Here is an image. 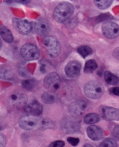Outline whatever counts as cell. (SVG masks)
<instances>
[{
  "label": "cell",
  "instance_id": "6da1fadb",
  "mask_svg": "<svg viewBox=\"0 0 119 147\" xmlns=\"http://www.w3.org/2000/svg\"><path fill=\"white\" fill-rule=\"evenodd\" d=\"M75 12L74 6L67 2L59 4L54 9L53 16L58 23H63L73 15Z\"/></svg>",
  "mask_w": 119,
  "mask_h": 147
},
{
  "label": "cell",
  "instance_id": "7a4b0ae2",
  "mask_svg": "<svg viewBox=\"0 0 119 147\" xmlns=\"http://www.w3.org/2000/svg\"><path fill=\"white\" fill-rule=\"evenodd\" d=\"M43 44L46 48L48 55L50 57L55 58L61 54V44L55 37L52 36L45 37L43 40Z\"/></svg>",
  "mask_w": 119,
  "mask_h": 147
},
{
  "label": "cell",
  "instance_id": "3957f363",
  "mask_svg": "<svg viewBox=\"0 0 119 147\" xmlns=\"http://www.w3.org/2000/svg\"><path fill=\"white\" fill-rule=\"evenodd\" d=\"M103 85L95 81H90L85 84L84 91L87 96L92 100L100 99L104 93Z\"/></svg>",
  "mask_w": 119,
  "mask_h": 147
},
{
  "label": "cell",
  "instance_id": "277c9868",
  "mask_svg": "<svg viewBox=\"0 0 119 147\" xmlns=\"http://www.w3.org/2000/svg\"><path fill=\"white\" fill-rule=\"evenodd\" d=\"M20 54L24 59L30 61L38 59L40 53L36 45L32 43H27L21 47Z\"/></svg>",
  "mask_w": 119,
  "mask_h": 147
},
{
  "label": "cell",
  "instance_id": "5b68a950",
  "mask_svg": "<svg viewBox=\"0 0 119 147\" xmlns=\"http://www.w3.org/2000/svg\"><path fill=\"white\" fill-rule=\"evenodd\" d=\"M27 102L28 96L25 92L19 90L12 92L8 98L9 105L16 108L25 107L27 105Z\"/></svg>",
  "mask_w": 119,
  "mask_h": 147
},
{
  "label": "cell",
  "instance_id": "8992f818",
  "mask_svg": "<svg viewBox=\"0 0 119 147\" xmlns=\"http://www.w3.org/2000/svg\"><path fill=\"white\" fill-rule=\"evenodd\" d=\"M45 88L51 92L56 91L61 86V78L56 72H51L47 75L44 80Z\"/></svg>",
  "mask_w": 119,
  "mask_h": 147
},
{
  "label": "cell",
  "instance_id": "52a82bcc",
  "mask_svg": "<svg viewBox=\"0 0 119 147\" xmlns=\"http://www.w3.org/2000/svg\"><path fill=\"white\" fill-rule=\"evenodd\" d=\"M12 24L16 30L23 35L28 34L32 30V23L28 20L13 18L12 19Z\"/></svg>",
  "mask_w": 119,
  "mask_h": 147
},
{
  "label": "cell",
  "instance_id": "ba28073f",
  "mask_svg": "<svg viewBox=\"0 0 119 147\" xmlns=\"http://www.w3.org/2000/svg\"><path fill=\"white\" fill-rule=\"evenodd\" d=\"M104 35L110 39L117 37L119 36V26L113 22H106L102 26Z\"/></svg>",
  "mask_w": 119,
  "mask_h": 147
},
{
  "label": "cell",
  "instance_id": "9c48e42d",
  "mask_svg": "<svg viewBox=\"0 0 119 147\" xmlns=\"http://www.w3.org/2000/svg\"><path fill=\"white\" fill-rule=\"evenodd\" d=\"M100 112L103 119L109 121L119 120V109L107 106H101Z\"/></svg>",
  "mask_w": 119,
  "mask_h": 147
},
{
  "label": "cell",
  "instance_id": "30bf717a",
  "mask_svg": "<svg viewBox=\"0 0 119 147\" xmlns=\"http://www.w3.org/2000/svg\"><path fill=\"white\" fill-rule=\"evenodd\" d=\"M36 33L41 37H46L50 32V24L45 19H40L34 24Z\"/></svg>",
  "mask_w": 119,
  "mask_h": 147
},
{
  "label": "cell",
  "instance_id": "8fae6325",
  "mask_svg": "<svg viewBox=\"0 0 119 147\" xmlns=\"http://www.w3.org/2000/svg\"><path fill=\"white\" fill-rule=\"evenodd\" d=\"M81 69V65L77 61H72L69 62L65 66V71L67 77L76 78L80 74Z\"/></svg>",
  "mask_w": 119,
  "mask_h": 147
},
{
  "label": "cell",
  "instance_id": "7c38bea8",
  "mask_svg": "<svg viewBox=\"0 0 119 147\" xmlns=\"http://www.w3.org/2000/svg\"><path fill=\"white\" fill-rule=\"evenodd\" d=\"M19 125L23 130H31L37 127V119L30 115L23 116L19 119Z\"/></svg>",
  "mask_w": 119,
  "mask_h": 147
},
{
  "label": "cell",
  "instance_id": "4fadbf2b",
  "mask_svg": "<svg viewBox=\"0 0 119 147\" xmlns=\"http://www.w3.org/2000/svg\"><path fill=\"white\" fill-rule=\"evenodd\" d=\"M80 123L71 118L63 119L62 122V129L67 133H75L79 131Z\"/></svg>",
  "mask_w": 119,
  "mask_h": 147
},
{
  "label": "cell",
  "instance_id": "5bb4252c",
  "mask_svg": "<svg viewBox=\"0 0 119 147\" xmlns=\"http://www.w3.org/2000/svg\"><path fill=\"white\" fill-rule=\"evenodd\" d=\"M87 108V104L83 100H79L70 105V111L75 116H80L86 111Z\"/></svg>",
  "mask_w": 119,
  "mask_h": 147
},
{
  "label": "cell",
  "instance_id": "9a60e30c",
  "mask_svg": "<svg viewBox=\"0 0 119 147\" xmlns=\"http://www.w3.org/2000/svg\"><path fill=\"white\" fill-rule=\"evenodd\" d=\"M25 112L32 116H38L42 112V107L37 100H34L24 107Z\"/></svg>",
  "mask_w": 119,
  "mask_h": 147
},
{
  "label": "cell",
  "instance_id": "2e32d148",
  "mask_svg": "<svg viewBox=\"0 0 119 147\" xmlns=\"http://www.w3.org/2000/svg\"><path fill=\"white\" fill-rule=\"evenodd\" d=\"M88 137L93 141H100L104 137V132L101 127L98 126L92 125L87 129Z\"/></svg>",
  "mask_w": 119,
  "mask_h": 147
},
{
  "label": "cell",
  "instance_id": "e0dca14e",
  "mask_svg": "<svg viewBox=\"0 0 119 147\" xmlns=\"http://www.w3.org/2000/svg\"><path fill=\"white\" fill-rule=\"evenodd\" d=\"M37 127L41 130H44L49 129H54L55 124L53 120L49 118L41 117L37 119Z\"/></svg>",
  "mask_w": 119,
  "mask_h": 147
},
{
  "label": "cell",
  "instance_id": "ac0fdd59",
  "mask_svg": "<svg viewBox=\"0 0 119 147\" xmlns=\"http://www.w3.org/2000/svg\"><path fill=\"white\" fill-rule=\"evenodd\" d=\"M0 35L3 39L8 43L13 41V36L11 30L5 26H0Z\"/></svg>",
  "mask_w": 119,
  "mask_h": 147
},
{
  "label": "cell",
  "instance_id": "d6986e66",
  "mask_svg": "<svg viewBox=\"0 0 119 147\" xmlns=\"http://www.w3.org/2000/svg\"><path fill=\"white\" fill-rule=\"evenodd\" d=\"M41 100L45 104H52L56 101V96L52 92H45L41 96Z\"/></svg>",
  "mask_w": 119,
  "mask_h": 147
},
{
  "label": "cell",
  "instance_id": "ffe728a7",
  "mask_svg": "<svg viewBox=\"0 0 119 147\" xmlns=\"http://www.w3.org/2000/svg\"><path fill=\"white\" fill-rule=\"evenodd\" d=\"M104 78L106 82L112 86H116L118 83L119 79L117 76L113 75L110 71H106L104 73Z\"/></svg>",
  "mask_w": 119,
  "mask_h": 147
},
{
  "label": "cell",
  "instance_id": "44dd1931",
  "mask_svg": "<svg viewBox=\"0 0 119 147\" xmlns=\"http://www.w3.org/2000/svg\"><path fill=\"white\" fill-rule=\"evenodd\" d=\"M100 117L97 113H89L87 114L84 118V121L86 124L91 125L93 123H96L100 121Z\"/></svg>",
  "mask_w": 119,
  "mask_h": 147
},
{
  "label": "cell",
  "instance_id": "7402d4cb",
  "mask_svg": "<svg viewBox=\"0 0 119 147\" xmlns=\"http://www.w3.org/2000/svg\"><path fill=\"white\" fill-rule=\"evenodd\" d=\"M98 67L97 62L93 59H90L86 62L84 69L85 73H91L96 70Z\"/></svg>",
  "mask_w": 119,
  "mask_h": 147
},
{
  "label": "cell",
  "instance_id": "603a6c76",
  "mask_svg": "<svg viewBox=\"0 0 119 147\" xmlns=\"http://www.w3.org/2000/svg\"><path fill=\"white\" fill-rule=\"evenodd\" d=\"M77 52L83 58H85L92 53V50L89 46L82 45L78 48Z\"/></svg>",
  "mask_w": 119,
  "mask_h": 147
},
{
  "label": "cell",
  "instance_id": "cb8c5ba5",
  "mask_svg": "<svg viewBox=\"0 0 119 147\" xmlns=\"http://www.w3.org/2000/svg\"><path fill=\"white\" fill-rule=\"evenodd\" d=\"M93 2L95 5L100 9H106L109 8L113 3V1L110 0H100V1L95 0Z\"/></svg>",
  "mask_w": 119,
  "mask_h": 147
},
{
  "label": "cell",
  "instance_id": "d4e9b609",
  "mask_svg": "<svg viewBox=\"0 0 119 147\" xmlns=\"http://www.w3.org/2000/svg\"><path fill=\"white\" fill-rule=\"evenodd\" d=\"M22 85L25 90L28 91H32L36 86V81L34 79L25 80L22 82Z\"/></svg>",
  "mask_w": 119,
  "mask_h": 147
},
{
  "label": "cell",
  "instance_id": "484cf974",
  "mask_svg": "<svg viewBox=\"0 0 119 147\" xmlns=\"http://www.w3.org/2000/svg\"><path fill=\"white\" fill-rule=\"evenodd\" d=\"M100 147H117V142L114 138H108L101 143Z\"/></svg>",
  "mask_w": 119,
  "mask_h": 147
},
{
  "label": "cell",
  "instance_id": "4316f807",
  "mask_svg": "<svg viewBox=\"0 0 119 147\" xmlns=\"http://www.w3.org/2000/svg\"><path fill=\"white\" fill-rule=\"evenodd\" d=\"M67 142L72 146H77L80 142V139L78 138H73V137H68L67 138Z\"/></svg>",
  "mask_w": 119,
  "mask_h": 147
},
{
  "label": "cell",
  "instance_id": "83f0119b",
  "mask_svg": "<svg viewBox=\"0 0 119 147\" xmlns=\"http://www.w3.org/2000/svg\"><path fill=\"white\" fill-rule=\"evenodd\" d=\"M65 142L61 140L55 141L51 143L48 147H63L65 146Z\"/></svg>",
  "mask_w": 119,
  "mask_h": 147
},
{
  "label": "cell",
  "instance_id": "f1b7e54d",
  "mask_svg": "<svg viewBox=\"0 0 119 147\" xmlns=\"http://www.w3.org/2000/svg\"><path fill=\"white\" fill-rule=\"evenodd\" d=\"M19 73H20L21 76H23L25 77V78L28 77V76H30L29 73L28 71V70L25 68V67H24L23 66H21V67H19Z\"/></svg>",
  "mask_w": 119,
  "mask_h": 147
},
{
  "label": "cell",
  "instance_id": "f546056e",
  "mask_svg": "<svg viewBox=\"0 0 119 147\" xmlns=\"http://www.w3.org/2000/svg\"><path fill=\"white\" fill-rule=\"evenodd\" d=\"M112 135L115 139L119 140V125L115 126L112 131Z\"/></svg>",
  "mask_w": 119,
  "mask_h": 147
},
{
  "label": "cell",
  "instance_id": "4dcf8cb0",
  "mask_svg": "<svg viewBox=\"0 0 119 147\" xmlns=\"http://www.w3.org/2000/svg\"><path fill=\"white\" fill-rule=\"evenodd\" d=\"M6 142L7 141L5 136L1 134H0V147H5Z\"/></svg>",
  "mask_w": 119,
  "mask_h": 147
},
{
  "label": "cell",
  "instance_id": "1f68e13d",
  "mask_svg": "<svg viewBox=\"0 0 119 147\" xmlns=\"http://www.w3.org/2000/svg\"><path fill=\"white\" fill-rule=\"evenodd\" d=\"M110 92L112 94H113L116 96H119V87H114L110 90Z\"/></svg>",
  "mask_w": 119,
  "mask_h": 147
},
{
  "label": "cell",
  "instance_id": "d6a6232c",
  "mask_svg": "<svg viewBox=\"0 0 119 147\" xmlns=\"http://www.w3.org/2000/svg\"><path fill=\"white\" fill-rule=\"evenodd\" d=\"M113 55L116 59L119 60V47L116 48L113 50Z\"/></svg>",
  "mask_w": 119,
  "mask_h": 147
},
{
  "label": "cell",
  "instance_id": "836d02e7",
  "mask_svg": "<svg viewBox=\"0 0 119 147\" xmlns=\"http://www.w3.org/2000/svg\"><path fill=\"white\" fill-rule=\"evenodd\" d=\"M83 147H93L92 145L91 144H85Z\"/></svg>",
  "mask_w": 119,
  "mask_h": 147
},
{
  "label": "cell",
  "instance_id": "e575fe53",
  "mask_svg": "<svg viewBox=\"0 0 119 147\" xmlns=\"http://www.w3.org/2000/svg\"><path fill=\"white\" fill-rule=\"evenodd\" d=\"M2 45H3L2 41H1V39H0V49H1V47H2Z\"/></svg>",
  "mask_w": 119,
  "mask_h": 147
},
{
  "label": "cell",
  "instance_id": "d590c367",
  "mask_svg": "<svg viewBox=\"0 0 119 147\" xmlns=\"http://www.w3.org/2000/svg\"><path fill=\"white\" fill-rule=\"evenodd\" d=\"M1 126H0V130H1Z\"/></svg>",
  "mask_w": 119,
  "mask_h": 147
}]
</instances>
